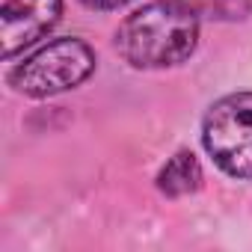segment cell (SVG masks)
Segmentation results:
<instances>
[{"label":"cell","mask_w":252,"mask_h":252,"mask_svg":"<svg viewBox=\"0 0 252 252\" xmlns=\"http://www.w3.org/2000/svg\"><path fill=\"white\" fill-rule=\"evenodd\" d=\"M199 42V15L187 0H155L122 21L116 48L134 68L184 63Z\"/></svg>","instance_id":"cell-1"},{"label":"cell","mask_w":252,"mask_h":252,"mask_svg":"<svg viewBox=\"0 0 252 252\" xmlns=\"http://www.w3.org/2000/svg\"><path fill=\"white\" fill-rule=\"evenodd\" d=\"M95 71V54L80 39H54L9 71V86L30 98H48L80 86Z\"/></svg>","instance_id":"cell-2"},{"label":"cell","mask_w":252,"mask_h":252,"mask_svg":"<svg viewBox=\"0 0 252 252\" xmlns=\"http://www.w3.org/2000/svg\"><path fill=\"white\" fill-rule=\"evenodd\" d=\"M202 143L231 178H252V92L220 98L202 125Z\"/></svg>","instance_id":"cell-3"},{"label":"cell","mask_w":252,"mask_h":252,"mask_svg":"<svg viewBox=\"0 0 252 252\" xmlns=\"http://www.w3.org/2000/svg\"><path fill=\"white\" fill-rule=\"evenodd\" d=\"M63 0H6L0 9V54L12 60L57 27Z\"/></svg>","instance_id":"cell-4"},{"label":"cell","mask_w":252,"mask_h":252,"mask_svg":"<svg viewBox=\"0 0 252 252\" xmlns=\"http://www.w3.org/2000/svg\"><path fill=\"white\" fill-rule=\"evenodd\" d=\"M199 184H202V169L193 152H178L158 175V187L166 196H187L199 190Z\"/></svg>","instance_id":"cell-5"},{"label":"cell","mask_w":252,"mask_h":252,"mask_svg":"<svg viewBox=\"0 0 252 252\" xmlns=\"http://www.w3.org/2000/svg\"><path fill=\"white\" fill-rule=\"evenodd\" d=\"M196 9V15H208V18H243L249 12V0H187Z\"/></svg>","instance_id":"cell-6"},{"label":"cell","mask_w":252,"mask_h":252,"mask_svg":"<svg viewBox=\"0 0 252 252\" xmlns=\"http://www.w3.org/2000/svg\"><path fill=\"white\" fill-rule=\"evenodd\" d=\"M80 3L89 9H119L125 3H131V0H80Z\"/></svg>","instance_id":"cell-7"}]
</instances>
